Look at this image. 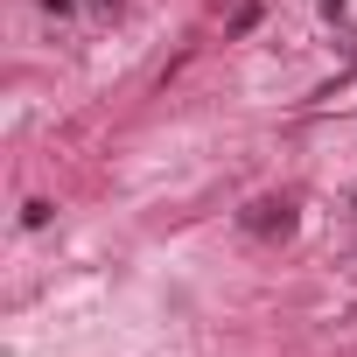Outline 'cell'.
I'll list each match as a JSON object with an SVG mask.
<instances>
[{
  "mask_svg": "<svg viewBox=\"0 0 357 357\" xmlns=\"http://www.w3.org/2000/svg\"><path fill=\"white\" fill-rule=\"evenodd\" d=\"M91 8H105V0H91Z\"/></svg>",
  "mask_w": 357,
  "mask_h": 357,
  "instance_id": "2",
  "label": "cell"
},
{
  "mask_svg": "<svg viewBox=\"0 0 357 357\" xmlns=\"http://www.w3.org/2000/svg\"><path fill=\"white\" fill-rule=\"evenodd\" d=\"M238 225H245V238H287L294 231V197H259V204L238 211Z\"/></svg>",
  "mask_w": 357,
  "mask_h": 357,
  "instance_id": "1",
  "label": "cell"
},
{
  "mask_svg": "<svg viewBox=\"0 0 357 357\" xmlns=\"http://www.w3.org/2000/svg\"><path fill=\"white\" fill-rule=\"evenodd\" d=\"M350 322H357V308H350Z\"/></svg>",
  "mask_w": 357,
  "mask_h": 357,
  "instance_id": "3",
  "label": "cell"
}]
</instances>
